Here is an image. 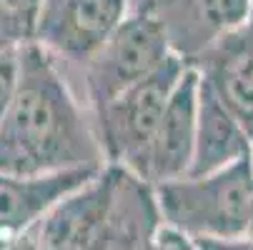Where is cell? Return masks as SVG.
I'll return each instance as SVG.
<instances>
[{
    "instance_id": "obj_1",
    "label": "cell",
    "mask_w": 253,
    "mask_h": 250,
    "mask_svg": "<svg viewBox=\"0 0 253 250\" xmlns=\"http://www.w3.org/2000/svg\"><path fill=\"white\" fill-rule=\"evenodd\" d=\"M88 168H105L88 108L38 43L23 45L20 83L0 120V173L30 178Z\"/></svg>"
},
{
    "instance_id": "obj_2",
    "label": "cell",
    "mask_w": 253,
    "mask_h": 250,
    "mask_svg": "<svg viewBox=\"0 0 253 250\" xmlns=\"http://www.w3.org/2000/svg\"><path fill=\"white\" fill-rule=\"evenodd\" d=\"M153 190L163 225L193 240H231L251 235V160L201 178H180V180L163 183Z\"/></svg>"
},
{
    "instance_id": "obj_3",
    "label": "cell",
    "mask_w": 253,
    "mask_h": 250,
    "mask_svg": "<svg viewBox=\"0 0 253 250\" xmlns=\"http://www.w3.org/2000/svg\"><path fill=\"white\" fill-rule=\"evenodd\" d=\"M186 70V60L170 55L153 75L128 88L111 105H105L93 115L105 165L128 170L138 178L151 140L166 113V105Z\"/></svg>"
},
{
    "instance_id": "obj_4",
    "label": "cell",
    "mask_w": 253,
    "mask_h": 250,
    "mask_svg": "<svg viewBox=\"0 0 253 250\" xmlns=\"http://www.w3.org/2000/svg\"><path fill=\"white\" fill-rule=\"evenodd\" d=\"M170 55L173 50L163 28L148 15L128 13L113 38L68 83L93 118L128 88L153 75Z\"/></svg>"
},
{
    "instance_id": "obj_5",
    "label": "cell",
    "mask_w": 253,
    "mask_h": 250,
    "mask_svg": "<svg viewBox=\"0 0 253 250\" xmlns=\"http://www.w3.org/2000/svg\"><path fill=\"white\" fill-rule=\"evenodd\" d=\"M128 13L130 0H43L35 15L33 43L70 80L113 38Z\"/></svg>"
},
{
    "instance_id": "obj_6",
    "label": "cell",
    "mask_w": 253,
    "mask_h": 250,
    "mask_svg": "<svg viewBox=\"0 0 253 250\" xmlns=\"http://www.w3.org/2000/svg\"><path fill=\"white\" fill-rule=\"evenodd\" d=\"M130 13L156 20L188 65L248 20V0H130Z\"/></svg>"
},
{
    "instance_id": "obj_7",
    "label": "cell",
    "mask_w": 253,
    "mask_h": 250,
    "mask_svg": "<svg viewBox=\"0 0 253 250\" xmlns=\"http://www.w3.org/2000/svg\"><path fill=\"white\" fill-rule=\"evenodd\" d=\"M198 93L201 78L198 70L188 65L173 90L158 130L151 140V148L143 160L138 178L151 188L188 178L193 150H196V128H198Z\"/></svg>"
},
{
    "instance_id": "obj_8",
    "label": "cell",
    "mask_w": 253,
    "mask_h": 250,
    "mask_svg": "<svg viewBox=\"0 0 253 250\" xmlns=\"http://www.w3.org/2000/svg\"><path fill=\"white\" fill-rule=\"evenodd\" d=\"M116 175L113 165H105L93 180L65 195L35 228L38 250H95L113 200Z\"/></svg>"
},
{
    "instance_id": "obj_9",
    "label": "cell",
    "mask_w": 253,
    "mask_h": 250,
    "mask_svg": "<svg viewBox=\"0 0 253 250\" xmlns=\"http://www.w3.org/2000/svg\"><path fill=\"white\" fill-rule=\"evenodd\" d=\"M100 170H63L30 178L0 173V250L33 233L65 195L83 188Z\"/></svg>"
},
{
    "instance_id": "obj_10",
    "label": "cell",
    "mask_w": 253,
    "mask_h": 250,
    "mask_svg": "<svg viewBox=\"0 0 253 250\" xmlns=\"http://www.w3.org/2000/svg\"><path fill=\"white\" fill-rule=\"evenodd\" d=\"M191 65L253 138V30H233Z\"/></svg>"
},
{
    "instance_id": "obj_11",
    "label": "cell",
    "mask_w": 253,
    "mask_h": 250,
    "mask_svg": "<svg viewBox=\"0 0 253 250\" xmlns=\"http://www.w3.org/2000/svg\"><path fill=\"white\" fill-rule=\"evenodd\" d=\"M116 190L95 250H153L163 218L156 190L128 170L116 168Z\"/></svg>"
},
{
    "instance_id": "obj_12",
    "label": "cell",
    "mask_w": 253,
    "mask_h": 250,
    "mask_svg": "<svg viewBox=\"0 0 253 250\" xmlns=\"http://www.w3.org/2000/svg\"><path fill=\"white\" fill-rule=\"evenodd\" d=\"M251 155H253V138L201 80L196 150H193L188 178H201V175L226 170L231 165L251 160Z\"/></svg>"
},
{
    "instance_id": "obj_13",
    "label": "cell",
    "mask_w": 253,
    "mask_h": 250,
    "mask_svg": "<svg viewBox=\"0 0 253 250\" xmlns=\"http://www.w3.org/2000/svg\"><path fill=\"white\" fill-rule=\"evenodd\" d=\"M35 23L0 0V48H23L33 43Z\"/></svg>"
},
{
    "instance_id": "obj_14",
    "label": "cell",
    "mask_w": 253,
    "mask_h": 250,
    "mask_svg": "<svg viewBox=\"0 0 253 250\" xmlns=\"http://www.w3.org/2000/svg\"><path fill=\"white\" fill-rule=\"evenodd\" d=\"M20 50L23 48H0V120L10 108L20 83Z\"/></svg>"
},
{
    "instance_id": "obj_15",
    "label": "cell",
    "mask_w": 253,
    "mask_h": 250,
    "mask_svg": "<svg viewBox=\"0 0 253 250\" xmlns=\"http://www.w3.org/2000/svg\"><path fill=\"white\" fill-rule=\"evenodd\" d=\"M153 250H201L198 243L183 233H178L168 225H163L156 235V243H153Z\"/></svg>"
},
{
    "instance_id": "obj_16",
    "label": "cell",
    "mask_w": 253,
    "mask_h": 250,
    "mask_svg": "<svg viewBox=\"0 0 253 250\" xmlns=\"http://www.w3.org/2000/svg\"><path fill=\"white\" fill-rule=\"evenodd\" d=\"M201 250H253V238H231V240H196Z\"/></svg>"
},
{
    "instance_id": "obj_17",
    "label": "cell",
    "mask_w": 253,
    "mask_h": 250,
    "mask_svg": "<svg viewBox=\"0 0 253 250\" xmlns=\"http://www.w3.org/2000/svg\"><path fill=\"white\" fill-rule=\"evenodd\" d=\"M5 3L35 23V15H38V10H41V5H43V0H5Z\"/></svg>"
},
{
    "instance_id": "obj_18",
    "label": "cell",
    "mask_w": 253,
    "mask_h": 250,
    "mask_svg": "<svg viewBox=\"0 0 253 250\" xmlns=\"http://www.w3.org/2000/svg\"><path fill=\"white\" fill-rule=\"evenodd\" d=\"M5 250H38V240H35V230L33 233H28L25 238H20L18 243H13L10 248H5Z\"/></svg>"
},
{
    "instance_id": "obj_19",
    "label": "cell",
    "mask_w": 253,
    "mask_h": 250,
    "mask_svg": "<svg viewBox=\"0 0 253 250\" xmlns=\"http://www.w3.org/2000/svg\"><path fill=\"white\" fill-rule=\"evenodd\" d=\"M246 28L253 30V0H248V20H246Z\"/></svg>"
},
{
    "instance_id": "obj_20",
    "label": "cell",
    "mask_w": 253,
    "mask_h": 250,
    "mask_svg": "<svg viewBox=\"0 0 253 250\" xmlns=\"http://www.w3.org/2000/svg\"><path fill=\"white\" fill-rule=\"evenodd\" d=\"M251 170H253V155H251Z\"/></svg>"
}]
</instances>
